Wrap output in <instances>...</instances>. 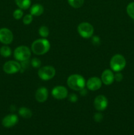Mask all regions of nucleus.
<instances>
[{
	"instance_id": "nucleus-15",
	"label": "nucleus",
	"mask_w": 134,
	"mask_h": 135,
	"mask_svg": "<svg viewBox=\"0 0 134 135\" xmlns=\"http://www.w3.org/2000/svg\"><path fill=\"white\" fill-rule=\"evenodd\" d=\"M43 11H44V8H43V5L41 4L37 3L34 4L32 6L30 7V14L32 16H35V17H39L43 14Z\"/></svg>"
},
{
	"instance_id": "nucleus-26",
	"label": "nucleus",
	"mask_w": 134,
	"mask_h": 135,
	"mask_svg": "<svg viewBox=\"0 0 134 135\" xmlns=\"http://www.w3.org/2000/svg\"><path fill=\"white\" fill-rule=\"evenodd\" d=\"M91 42L93 45H95L96 46H99L100 43H101V39L97 36H93L91 37Z\"/></svg>"
},
{
	"instance_id": "nucleus-16",
	"label": "nucleus",
	"mask_w": 134,
	"mask_h": 135,
	"mask_svg": "<svg viewBox=\"0 0 134 135\" xmlns=\"http://www.w3.org/2000/svg\"><path fill=\"white\" fill-rule=\"evenodd\" d=\"M18 114L24 119H30L32 116V112L29 108L22 107L18 109Z\"/></svg>"
},
{
	"instance_id": "nucleus-1",
	"label": "nucleus",
	"mask_w": 134,
	"mask_h": 135,
	"mask_svg": "<svg viewBox=\"0 0 134 135\" xmlns=\"http://www.w3.org/2000/svg\"><path fill=\"white\" fill-rule=\"evenodd\" d=\"M51 48V44L46 38H39L33 42L31 46V51L37 55H42L47 54Z\"/></svg>"
},
{
	"instance_id": "nucleus-25",
	"label": "nucleus",
	"mask_w": 134,
	"mask_h": 135,
	"mask_svg": "<svg viewBox=\"0 0 134 135\" xmlns=\"http://www.w3.org/2000/svg\"><path fill=\"white\" fill-rule=\"evenodd\" d=\"M93 119L95 122L97 123H100L102 121L103 119V115H102V113L101 112H97L94 114L93 115Z\"/></svg>"
},
{
	"instance_id": "nucleus-5",
	"label": "nucleus",
	"mask_w": 134,
	"mask_h": 135,
	"mask_svg": "<svg viewBox=\"0 0 134 135\" xmlns=\"http://www.w3.org/2000/svg\"><path fill=\"white\" fill-rule=\"evenodd\" d=\"M77 30L80 36L85 39L91 38L94 33V28L93 25L87 22H83L79 24Z\"/></svg>"
},
{
	"instance_id": "nucleus-18",
	"label": "nucleus",
	"mask_w": 134,
	"mask_h": 135,
	"mask_svg": "<svg viewBox=\"0 0 134 135\" xmlns=\"http://www.w3.org/2000/svg\"><path fill=\"white\" fill-rule=\"evenodd\" d=\"M12 50L7 45H4L0 48V55L3 57H9L11 55Z\"/></svg>"
},
{
	"instance_id": "nucleus-6",
	"label": "nucleus",
	"mask_w": 134,
	"mask_h": 135,
	"mask_svg": "<svg viewBox=\"0 0 134 135\" xmlns=\"http://www.w3.org/2000/svg\"><path fill=\"white\" fill-rule=\"evenodd\" d=\"M56 74L55 67L51 65H46L40 67L38 70V75L39 79L47 81L52 79Z\"/></svg>"
},
{
	"instance_id": "nucleus-21",
	"label": "nucleus",
	"mask_w": 134,
	"mask_h": 135,
	"mask_svg": "<svg viewBox=\"0 0 134 135\" xmlns=\"http://www.w3.org/2000/svg\"><path fill=\"white\" fill-rule=\"evenodd\" d=\"M126 11L129 17L134 20V2H131L127 5L126 7Z\"/></svg>"
},
{
	"instance_id": "nucleus-20",
	"label": "nucleus",
	"mask_w": 134,
	"mask_h": 135,
	"mask_svg": "<svg viewBox=\"0 0 134 135\" xmlns=\"http://www.w3.org/2000/svg\"><path fill=\"white\" fill-rule=\"evenodd\" d=\"M68 2L71 7L78 9L84 5V0H68Z\"/></svg>"
},
{
	"instance_id": "nucleus-10",
	"label": "nucleus",
	"mask_w": 134,
	"mask_h": 135,
	"mask_svg": "<svg viewBox=\"0 0 134 135\" xmlns=\"http://www.w3.org/2000/svg\"><path fill=\"white\" fill-rule=\"evenodd\" d=\"M13 40V34L11 30L7 28H0V42L5 45H9Z\"/></svg>"
},
{
	"instance_id": "nucleus-7",
	"label": "nucleus",
	"mask_w": 134,
	"mask_h": 135,
	"mask_svg": "<svg viewBox=\"0 0 134 135\" xmlns=\"http://www.w3.org/2000/svg\"><path fill=\"white\" fill-rule=\"evenodd\" d=\"M3 69L5 73L13 75L20 71L21 65L18 61H8L3 65Z\"/></svg>"
},
{
	"instance_id": "nucleus-24",
	"label": "nucleus",
	"mask_w": 134,
	"mask_h": 135,
	"mask_svg": "<svg viewBox=\"0 0 134 135\" xmlns=\"http://www.w3.org/2000/svg\"><path fill=\"white\" fill-rule=\"evenodd\" d=\"M41 65H42V62H41V60L39 59L37 57H34L32 59L31 65L34 68H40Z\"/></svg>"
},
{
	"instance_id": "nucleus-8",
	"label": "nucleus",
	"mask_w": 134,
	"mask_h": 135,
	"mask_svg": "<svg viewBox=\"0 0 134 135\" xmlns=\"http://www.w3.org/2000/svg\"><path fill=\"white\" fill-rule=\"evenodd\" d=\"M109 101L106 96L104 95H98L96 96L93 102V106L98 112H102L108 107Z\"/></svg>"
},
{
	"instance_id": "nucleus-9",
	"label": "nucleus",
	"mask_w": 134,
	"mask_h": 135,
	"mask_svg": "<svg viewBox=\"0 0 134 135\" xmlns=\"http://www.w3.org/2000/svg\"><path fill=\"white\" fill-rule=\"evenodd\" d=\"M51 94L56 100H64L68 97V90L64 86H56L53 88Z\"/></svg>"
},
{
	"instance_id": "nucleus-3",
	"label": "nucleus",
	"mask_w": 134,
	"mask_h": 135,
	"mask_svg": "<svg viewBox=\"0 0 134 135\" xmlns=\"http://www.w3.org/2000/svg\"><path fill=\"white\" fill-rule=\"evenodd\" d=\"M126 60L121 54L113 55L110 61V67L114 72H120L126 67Z\"/></svg>"
},
{
	"instance_id": "nucleus-12",
	"label": "nucleus",
	"mask_w": 134,
	"mask_h": 135,
	"mask_svg": "<svg viewBox=\"0 0 134 135\" xmlns=\"http://www.w3.org/2000/svg\"><path fill=\"white\" fill-rule=\"evenodd\" d=\"M18 122V117L15 114H9L4 117L2 119V125L4 127L11 128L17 125Z\"/></svg>"
},
{
	"instance_id": "nucleus-11",
	"label": "nucleus",
	"mask_w": 134,
	"mask_h": 135,
	"mask_svg": "<svg viewBox=\"0 0 134 135\" xmlns=\"http://www.w3.org/2000/svg\"><path fill=\"white\" fill-rule=\"evenodd\" d=\"M102 84V80L100 78L97 77V76H92L87 80L85 86L89 90L96 91L101 88Z\"/></svg>"
},
{
	"instance_id": "nucleus-4",
	"label": "nucleus",
	"mask_w": 134,
	"mask_h": 135,
	"mask_svg": "<svg viewBox=\"0 0 134 135\" xmlns=\"http://www.w3.org/2000/svg\"><path fill=\"white\" fill-rule=\"evenodd\" d=\"M14 57L18 61H25L29 60L31 57V50L28 46H18L14 51Z\"/></svg>"
},
{
	"instance_id": "nucleus-19",
	"label": "nucleus",
	"mask_w": 134,
	"mask_h": 135,
	"mask_svg": "<svg viewBox=\"0 0 134 135\" xmlns=\"http://www.w3.org/2000/svg\"><path fill=\"white\" fill-rule=\"evenodd\" d=\"M38 33H39V35L41 37L43 38H46L49 35V30L47 26H42L39 27V30H38Z\"/></svg>"
},
{
	"instance_id": "nucleus-27",
	"label": "nucleus",
	"mask_w": 134,
	"mask_h": 135,
	"mask_svg": "<svg viewBox=\"0 0 134 135\" xmlns=\"http://www.w3.org/2000/svg\"><path fill=\"white\" fill-rule=\"evenodd\" d=\"M68 100L72 103H75L78 101V96L74 93L70 94V95H68Z\"/></svg>"
},
{
	"instance_id": "nucleus-14",
	"label": "nucleus",
	"mask_w": 134,
	"mask_h": 135,
	"mask_svg": "<svg viewBox=\"0 0 134 135\" xmlns=\"http://www.w3.org/2000/svg\"><path fill=\"white\" fill-rule=\"evenodd\" d=\"M49 96V92L47 88L44 86L39 87L38 88L35 93V98L37 102L39 103H43L47 100Z\"/></svg>"
},
{
	"instance_id": "nucleus-28",
	"label": "nucleus",
	"mask_w": 134,
	"mask_h": 135,
	"mask_svg": "<svg viewBox=\"0 0 134 135\" xmlns=\"http://www.w3.org/2000/svg\"><path fill=\"white\" fill-rule=\"evenodd\" d=\"M123 76L120 72H116L114 74V80L116 82H121L123 80Z\"/></svg>"
},
{
	"instance_id": "nucleus-23",
	"label": "nucleus",
	"mask_w": 134,
	"mask_h": 135,
	"mask_svg": "<svg viewBox=\"0 0 134 135\" xmlns=\"http://www.w3.org/2000/svg\"><path fill=\"white\" fill-rule=\"evenodd\" d=\"M33 21V16L31 14L26 15L22 18V22L25 25H29Z\"/></svg>"
},
{
	"instance_id": "nucleus-22",
	"label": "nucleus",
	"mask_w": 134,
	"mask_h": 135,
	"mask_svg": "<svg viewBox=\"0 0 134 135\" xmlns=\"http://www.w3.org/2000/svg\"><path fill=\"white\" fill-rule=\"evenodd\" d=\"M23 11L21 9H17L16 10L14 11L13 13V16L14 17V18H15L16 20H20V18H22L23 17Z\"/></svg>"
},
{
	"instance_id": "nucleus-29",
	"label": "nucleus",
	"mask_w": 134,
	"mask_h": 135,
	"mask_svg": "<svg viewBox=\"0 0 134 135\" xmlns=\"http://www.w3.org/2000/svg\"><path fill=\"white\" fill-rule=\"evenodd\" d=\"M80 94H81V96H85V95H87V90L85 89V88H84L83 89L80 90Z\"/></svg>"
},
{
	"instance_id": "nucleus-17",
	"label": "nucleus",
	"mask_w": 134,
	"mask_h": 135,
	"mask_svg": "<svg viewBox=\"0 0 134 135\" xmlns=\"http://www.w3.org/2000/svg\"><path fill=\"white\" fill-rule=\"evenodd\" d=\"M19 9L26 10L29 9L31 5V0H14Z\"/></svg>"
},
{
	"instance_id": "nucleus-13",
	"label": "nucleus",
	"mask_w": 134,
	"mask_h": 135,
	"mask_svg": "<svg viewBox=\"0 0 134 135\" xmlns=\"http://www.w3.org/2000/svg\"><path fill=\"white\" fill-rule=\"evenodd\" d=\"M102 84L106 86L110 85L114 81V74L110 69H105L102 73L101 77Z\"/></svg>"
},
{
	"instance_id": "nucleus-2",
	"label": "nucleus",
	"mask_w": 134,
	"mask_h": 135,
	"mask_svg": "<svg viewBox=\"0 0 134 135\" xmlns=\"http://www.w3.org/2000/svg\"><path fill=\"white\" fill-rule=\"evenodd\" d=\"M85 84L86 82L84 76L78 74L71 75L67 79L68 86L75 91H80V90L85 88Z\"/></svg>"
}]
</instances>
